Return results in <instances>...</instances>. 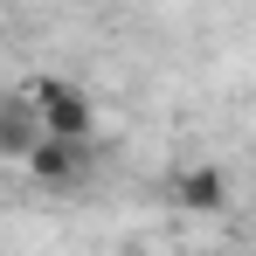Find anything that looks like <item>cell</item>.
Instances as JSON below:
<instances>
[{
    "instance_id": "cell-1",
    "label": "cell",
    "mask_w": 256,
    "mask_h": 256,
    "mask_svg": "<svg viewBox=\"0 0 256 256\" xmlns=\"http://www.w3.org/2000/svg\"><path fill=\"white\" fill-rule=\"evenodd\" d=\"M35 97V111H42V132L56 138H90L97 132V111H90L84 84H70V76H35V84H21Z\"/></svg>"
},
{
    "instance_id": "cell-2",
    "label": "cell",
    "mask_w": 256,
    "mask_h": 256,
    "mask_svg": "<svg viewBox=\"0 0 256 256\" xmlns=\"http://www.w3.org/2000/svg\"><path fill=\"white\" fill-rule=\"evenodd\" d=\"M90 152H97L90 138H56V132H42V138H35V152H28L21 166L35 173L42 187H76V180L90 173Z\"/></svg>"
},
{
    "instance_id": "cell-3",
    "label": "cell",
    "mask_w": 256,
    "mask_h": 256,
    "mask_svg": "<svg viewBox=\"0 0 256 256\" xmlns=\"http://www.w3.org/2000/svg\"><path fill=\"white\" fill-rule=\"evenodd\" d=\"M166 194H173V208H187V214H222L228 208V173L222 166H180Z\"/></svg>"
},
{
    "instance_id": "cell-4",
    "label": "cell",
    "mask_w": 256,
    "mask_h": 256,
    "mask_svg": "<svg viewBox=\"0 0 256 256\" xmlns=\"http://www.w3.org/2000/svg\"><path fill=\"white\" fill-rule=\"evenodd\" d=\"M35 138H42L35 97H28V90H7V97H0V160H28Z\"/></svg>"
}]
</instances>
